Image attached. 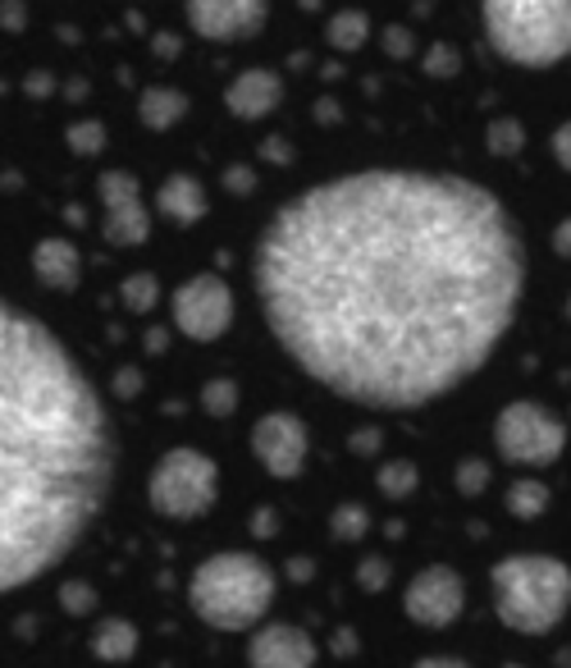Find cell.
Returning <instances> with one entry per match:
<instances>
[{"mask_svg":"<svg viewBox=\"0 0 571 668\" xmlns=\"http://www.w3.org/2000/svg\"><path fill=\"white\" fill-rule=\"evenodd\" d=\"M261 316L325 390L375 413L453 394L508 339L526 247L457 174L357 170L289 197L252 256Z\"/></svg>","mask_w":571,"mask_h":668,"instance_id":"cell-1","label":"cell"},{"mask_svg":"<svg viewBox=\"0 0 571 668\" xmlns=\"http://www.w3.org/2000/svg\"><path fill=\"white\" fill-rule=\"evenodd\" d=\"M0 586L19 590L83 541L110 495L115 440L92 380L33 312H0Z\"/></svg>","mask_w":571,"mask_h":668,"instance_id":"cell-2","label":"cell"},{"mask_svg":"<svg viewBox=\"0 0 571 668\" xmlns=\"http://www.w3.org/2000/svg\"><path fill=\"white\" fill-rule=\"evenodd\" d=\"M188 604L193 613L215 632H247L270 613L275 604V573L266 558L224 550L197 563L188 577Z\"/></svg>","mask_w":571,"mask_h":668,"instance_id":"cell-3","label":"cell"},{"mask_svg":"<svg viewBox=\"0 0 571 668\" xmlns=\"http://www.w3.org/2000/svg\"><path fill=\"white\" fill-rule=\"evenodd\" d=\"M489 581L499 623L516 636H549L571 609V568L553 554H508Z\"/></svg>","mask_w":571,"mask_h":668,"instance_id":"cell-4","label":"cell"},{"mask_svg":"<svg viewBox=\"0 0 571 668\" xmlns=\"http://www.w3.org/2000/svg\"><path fill=\"white\" fill-rule=\"evenodd\" d=\"M480 19L489 46L522 69L571 56V0H480Z\"/></svg>","mask_w":571,"mask_h":668,"instance_id":"cell-5","label":"cell"},{"mask_svg":"<svg viewBox=\"0 0 571 668\" xmlns=\"http://www.w3.org/2000/svg\"><path fill=\"white\" fill-rule=\"evenodd\" d=\"M147 499L170 522L206 518V512L215 508V499H220V468H215V458H206L197 449H170L151 468Z\"/></svg>","mask_w":571,"mask_h":668,"instance_id":"cell-6","label":"cell"},{"mask_svg":"<svg viewBox=\"0 0 571 668\" xmlns=\"http://www.w3.org/2000/svg\"><path fill=\"white\" fill-rule=\"evenodd\" d=\"M494 445L512 468H549V462H558L567 449V426L544 403L516 399L494 422Z\"/></svg>","mask_w":571,"mask_h":668,"instance_id":"cell-7","label":"cell"},{"mask_svg":"<svg viewBox=\"0 0 571 668\" xmlns=\"http://www.w3.org/2000/svg\"><path fill=\"white\" fill-rule=\"evenodd\" d=\"M174 330L193 344H215L233 321V293L220 275H193L174 289Z\"/></svg>","mask_w":571,"mask_h":668,"instance_id":"cell-8","label":"cell"},{"mask_svg":"<svg viewBox=\"0 0 571 668\" xmlns=\"http://www.w3.org/2000/svg\"><path fill=\"white\" fill-rule=\"evenodd\" d=\"M403 609L417 627L444 632L457 623V613L466 609V581L462 573H453L448 563H434V568H421L411 577V586L403 590Z\"/></svg>","mask_w":571,"mask_h":668,"instance_id":"cell-9","label":"cell"},{"mask_svg":"<svg viewBox=\"0 0 571 668\" xmlns=\"http://www.w3.org/2000/svg\"><path fill=\"white\" fill-rule=\"evenodd\" d=\"M101 207H106V220H101V234H106L110 247H142L151 239V216L142 207L138 178L128 170H106L101 174Z\"/></svg>","mask_w":571,"mask_h":668,"instance_id":"cell-10","label":"cell"},{"mask_svg":"<svg viewBox=\"0 0 571 668\" xmlns=\"http://www.w3.org/2000/svg\"><path fill=\"white\" fill-rule=\"evenodd\" d=\"M252 453L256 462L279 476V481H293L306 462V426L293 413H266L261 422L252 426Z\"/></svg>","mask_w":571,"mask_h":668,"instance_id":"cell-11","label":"cell"},{"mask_svg":"<svg viewBox=\"0 0 571 668\" xmlns=\"http://www.w3.org/2000/svg\"><path fill=\"white\" fill-rule=\"evenodd\" d=\"M188 23L206 42H247L261 33L266 0H188Z\"/></svg>","mask_w":571,"mask_h":668,"instance_id":"cell-12","label":"cell"},{"mask_svg":"<svg viewBox=\"0 0 571 668\" xmlns=\"http://www.w3.org/2000/svg\"><path fill=\"white\" fill-rule=\"evenodd\" d=\"M316 641H311V632L293 627V623H270L252 636L247 646V664L256 668H306L316 664Z\"/></svg>","mask_w":571,"mask_h":668,"instance_id":"cell-13","label":"cell"},{"mask_svg":"<svg viewBox=\"0 0 571 668\" xmlns=\"http://www.w3.org/2000/svg\"><path fill=\"white\" fill-rule=\"evenodd\" d=\"M279 101H283V79L270 73V69H247L224 92V106L238 119H261V115H270L279 106Z\"/></svg>","mask_w":571,"mask_h":668,"instance_id":"cell-14","label":"cell"},{"mask_svg":"<svg viewBox=\"0 0 571 668\" xmlns=\"http://www.w3.org/2000/svg\"><path fill=\"white\" fill-rule=\"evenodd\" d=\"M78 270H83V262H78V247L73 243H65V239H42L33 247V275L42 279L46 289L69 293L78 285Z\"/></svg>","mask_w":571,"mask_h":668,"instance_id":"cell-15","label":"cell"},{"mask_svg":"<svg viewBox=\"0 0 571 668\" xmlns=\"http://www.w3.org/2000/svg\"><path fill=\"white\" fill-rule=\"evenodd\" d=\"M155 207H161L170 220H178V224H193V220L206 216V188L197 184L193 174H170L161 184V193H155Z\"/></svg>","mask_w":571,"mask_h":668,"instance_id":"cell-16","label":"cell"},{"mask_svg":"<svg viewBox=\"0 0 571 668\" xmlns=\"http://www.w3.org/2000/svg\"><path fill=\"white\" fill-rule=\"evenodd\" d=\"M138 115L147 128H155V134H165V128H174L178 119L188 115V96L178 88H147L142 101H138Z\"/></svg>","mask_w":571,"mask_h":668,"instance_id":"cell-17","label":"cell"},{"mask_svg":"<svg viewBox=\"0 0 571 668\" xmlns=\"http://www.w3.org/2000/svg\"><path fill=\"white\" fill-rule=\"evenodd\" d=\"M92 655L106 659V664H124L138 655V627L128 619H106L92 636Z\"/></svg>","mask_w":571,"mask_h":668,"instance_id":"cell-18","label":"cell"},{"mask_svg":"<svg viewBox=\"0 0 571 668\" xmlns=\"http://www.w3.org/2000/svg\"><path fill=\"white\" fill-rule=\"evenodd\" d=\"M503 508L516 522H535V518H544V508H549V485L535 476H516L503 495Z\"/></svg>","mask_w":571,"mask_h":668,"instance_id":"cell-19","label":"cell"},{"mask_svg":"<svg viewBox=\"0 0 571 668\" xmlns=\"http://www.w3.org/2000/svg\"><path fill=\"white\" fill-rule=\"evenodd\" d=\"M325 37H329L334 50H357V46H366V37H371V19L361 10H339L329 19Z\"/></svg>","mask_w":571,"mask_h":668,"instance_id":"cell-20","label":"cell"},{"mask_svg":"<svg viewBox=\"0 0 571 668\" xmlns=\"http://www.w3.org/2000/svg\"><path fill=\"white\" fill-rule=\"evenodd\" d=\"M417 481H421V472H417V462H407V458L384 462L380 476H375V485H380L384 499H407L411 491H417Z\"/></svg>","mask_w":571,"mask_h":668,"instance_id":"cell-21","label":"cell"},{"mask_svg":"<svg viewBox=\"0 0 571 668\" xmlns=\"http://www.w3.org/2000/svg\"><path fill=\"white\" fill-rule=\"evenodd\" d=\"M238 407V380H206L201 384V413L206 417H229Z\"/></svg>","mask_w":571,"mask_h":668,"instance_id":"cell-22","label":"cell"},{"mask_svg":"<svg viewBox=\"0 0 571 668\" xmlns=\"http://www.w3.org/2000/svg\"><path fill=\"white\" fill-rule=\"evenodd\" d=\"M119 298H124L128 312H151L155 298H161V285H155V275H151V270H138V275H128V279H124Z\"/></svg>","mask_w":571,"mask_h":668,"instance_id":"cell-23","label":"cell"},{"mask_svg":"<svg viewBox=\"0 0 571 668\" xmlns=\"http://www.w3.org/2000/svg\"><path fill=\"white\" fill-rule=\"evenodd\" d=\"M329 531H334V541H361V535L371 531L366 508L361 504H339L334 508V518H329Z\"/></svg>","mask_w":571,"mask_h":668,"instance_id":"cell-24","label":"cell"},{"mask_svg":"<svg viewBox=\"0 0 571 668\" xmlns=\"http://www.w3.org/2000/svg\"><path fill=\"white\" fill-rule=\"evenodd\" d=\"M65 142L78 151V157H96V151L106 147V124L101 119H78V124H69Z\"/></svg>","mask_w":571,"mask_h":668,"instance_id":"cell-25","label":"cell"},{"mask_svg":"<svg viewBox=\"0 0 571 668\" xmlns=\"http://www.w3.org/2000/svg\"><path fill=\"white\" fill-rule=\"evenodd\" d=\"M485 485H489V462H485V458H466V462H457V495L476 499Z\"/></svg>","mask_w":571,"mask_h":668,"instance_id":"cell-26","label":"cell"},{"mask_svg":"<svg viewBox=\"0 0 571 668\" xmlns=\"http://www.w3.org/2000/svg\"><path fill=\"white\" fill-rule=\"evenodd\" d=\"M60 604H65V613H73V619H88V613L96 609V590L88 581H69V586H60Z\"/></svg>","mask_w":571,"mask_h":668,"instance_id":"cell-27","label":"cell"},{"mask_svg":"<svg viewBox=\"0 0 571 668\" xmlns=\"http://www.w3.org/2000/svg\"><path fill=\"white\" fill-rule=\"evenodd\" d=\"M489 147H494L499 157H516V151H522V124H516V119H499L494 128H489Z\"/></svg>","mask_w":571,"mask_h":668,"instance_id":"cell-28","label":"cell"},{"mask_svg":"<svg viewBox=\"0 0 571 668\" xmlns=\"http://www.w3.org/2000/svg\"><path fill=\"white\" fill-rule=\"evenodd\" d=\"M426 73H434V79H448V73H457V50L448 42H434L426 50Z\"/></svg>","mask_w":571,"mask_h":668,"instance_id":"cell-29","label":"cell"},{"mask_svg":"<svg viewBox=\"0 0 571 668\" xmlns=\"http://www.w3.org/2000/svg\"><path fill=\"white\" fill-rule=\"evenodd\" d=\"M388 577H394V568H388V558L371 554V558H361V568H357V581L366 586V590H380Z\"/></svg>","mask_w":571,"mask_h":668,"instance_id":"cell-30","label":"cell"},{"mask_svg":"<svg viewBox=\"0 0 571 668\" xmlns=\"http://www.w3.org/2000/svg\"><path fill=\"white\" fill-rule=\"evenodd\" d=\"M115 394H119V399L142 394V371H138V367H124V371L115 376Z\"/></svg>","mask_w":571,"mask_h":668,"instance_id":"cell-31","label":"cell"},{"mask_svg":"<svg viewBox=\"0 0 571 668\" xmlns=\"http://www.w3.org/2000/svg\"><path fill=\"white\" fill-rule=\"evenodd\" d=\"M329 650L339 655V659H352V655L361 650V641H357V632H352V627H339V632H334V641H329Z\"/></svg>","mask_w":571,"mask_h":668,"instance_id":"cell-32","label":"cell"},{"mask_svg":"<svg viewBox=\"0 0 571 668\" xmlns=\"http://www.w3.org/2000/svg\"><path fill=\"white\" fill-rule=\"evenodd\" d=\"M553 161H558L562 170H571V124L553 128Z\"/></svg>","mask_w":571,"mask_h":668,"instance_id":"cell-33","label":"cell"},{"mask_svg":"<svg viewBox=\"0 0 571 668\" xmlns=\"http://www.w3.org/2000/svg\"><path fill=\"white\" fill-rule=\"evenodd\" d=\"M384 46H388V56H411V42H407V28H388L384 33Z\"/></svg>","mask_w":571,"mask_h":668,"instance_id":"cell-34","label":"cell"},{"mask_svg":"<svg viewBox=\"0 0 571 668\" xmlns=\"http://www.w3.org/2000/svg\"><path fill=\"white\" fill-rule=\"evenodd\" d=\"M252 531H256V535H275V531H279L275 512H270V508H256V518H252Z\"/></svg>","mask_w":571,"mask_h":668,"instance_id":"cell-35","label":"cell"},{"mask_svg":"<svg viewBox=\"0 0 571 668\" xmlns=\"http://www.w3.org/2000/svg\"><path fill=\"white\" fill-rule=\"evenodd\" d=\"M553 252L571 262V220H562V224L553 229Z\"/></svg>","mask_w":571,"mask_h":668,"instance_id":"cell-36","label":"cell"},{"mask_svg":"<svg viewBox=\"0 0 571 668\" xmlns=\"http://www.w3.org/2000/svg\"><path fill=\"white\" fill-rule=\"evenodd\" d=\"M224 184H229V193H252V170H229Z\"/></svg>","mask_w":571,"mask_h":668,"instance_id":"cell-37","label":"cell"},{"mask_svg":"<svg viewBox=\"0 0 571 668\" xmlns=\"http://www.w3.org/2000/svg\"><path fill=\"white\" fill-rule=\"evenodd\" d=\"M375 440H380L375 430H357L352 435V453H375Z\"/></svg>","mask_w":571,"mask_h":668,"instance_id":"cell-38","label":"cell"},{"mask_svg":"<svg viewBox=\"0 0 571 668\" xmlns=\"http://www.w3.org/2000/svg\"><path fill=\"white\" fill-rule=\"evenodd\" d=\"M311 573H316V568H311V558H293V563H289V577H293V581H306Z\"/></svg>","mask_w":571,"mask_h":668,"instance_id":"cell-39","label":"cell"},{"mask_svg":"<svg viewBox=\"0 0 571 668\" xmlns=\"http://www.w3.org/2000/svg\"><path fill=\"white\" fill-rule=\"evenodd\" d=\"M19 23H23V5H19V0H10V5H5V28H19Z\"/></svg>","mask_w":571,"mask_h":668,"instance_id":"cell-40","label":"cell"},{"mask_svg":"<svg viewBox=\"0 0 571 668\" xmlns=\"http://www.w3.org/2000/svg\"><path fill=\"white\" fill-rule=\"evenodd\" d=\"M266 157L270 161H289V151H283V142H266Z\"/></svg>","mask_w":571,"mask_h":668,"instance_id":"cell-41","label":"cell"},{"mask_svg":"<svg viewBox=\"0 0 571 668\" xmlns=\"http://www.w3.org/2000/svg\"><path fill=\"white\" fill-rule=\"evenodd\" d=\"M147 348H151V353H161V348H165V334H161V330H151V334H147Z\"/></svg>","mask_w":571,"mask_h":668,"instance_id":"cell-42","label":"cell"},{"mask_svg":"<svg viewBox=\"0 0 571 668\" xmlns=\"http://www.w3.org/2000/svg\"><path fill=\"white\" fill-rule=\"evenodd\" d=\"M28 92H37V96L50 92V79H28Z\"/></svg>","mask_w":571,"mask_h":668,"instance_id":"cell-43","label":"cell"},{"mask_svg":"<svg viewBox=\"0 0 571 668\" xmlns=\"http://www.w3.org/2000/svg\"><path fill=\"white\" fill-rule=\"evenodd\" d=\"M567 316H571V298H567Z\"/></svg>","mask_w":571,"mask_h":668,"instance_id":"cell-44","label":"cell"}]
</instances>
